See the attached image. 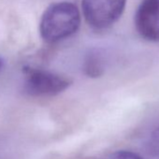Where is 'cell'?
I'll use <instances>...</instances> for the list:
<instances>
[{"mask_svg": "<svg viewBox=\"0 0 159 159\" xmlns=\"http://www.w3.org/2000/svg\"><path fill=\"white\" fill-rule=\"evenodd\" d=\"M135 26L144 39L159 42V0H142L135 14Z\"/></svg>", "mask_w": 159, "mask_h": 159, "instance_id": "277c9868", "label": "cell"}, {"mask_svg": "<svg viewBox=\"0 0 159 159\" xmlns=\"http://www.w3.org/2000/svg\"><path fill=\"white\" fill-rule=\"evenodd\" d=\"M24 90L35 98L54 97L66 90L71 81L62 75L35 67H25Z\"/></svg>", "mask_w": 159, "mask_h": 159, "instance_id": "7a4b0ae2", "label": "cell"}, {"mask_svg": "<svg viewBox=\"0 0 159 159\" xmlns=\"http://www.w3.org/2000/svg\"><path fill=\"white\" fill-rule=\"evenodd\" d=\"M84 73L91 78H98L103 75L105 70L104 60L98 52L88 54L84 65Z\"/></svg>", "mask_w": 159, "mask_h": 159, "instance_id": "5b68a950", "label": "cell"}, {"mask_svg": "<svg viewBox=\"0 0 159 159\" xmlns=\"http://www.w3.org/2000/svg\"><path fill=\"white\" fill-rule=\"evenodd\" d=\"M127 0H82L86 24L95 30L112 26L123 15Z\"/></svg>", "mask_w": 159, "mask_h": 159, "instance_id": "3957f363", "label": "cell"}, {"mask_svg": "<svg viewBox=\"0 0 159 159\" xmlns=\"http://www.w3.org/2000/svg\"><path fill=\"white\" fill-rule=\"evenodd\" d=\"M147 150L151 155L159 157V125L151 134L147 141Z\"/></svg>", "mask_w": 159, "mask_h": 159, "instance_id": "8992f818", "label": "cell"}, {"mask_svg": "<svg viewBox=\"0 0 159 159\" xmlns=\"http://www.w3.org/2000/svg\"><path fill=\"white\" fill-rule=\"evenodd\" d=\"M81 21V13L75 4L67 1L52 3L41 15L40 37L48 43L60 42L78 32Z\"/></svg>", "mask_w": 159, "mask_h": 159, "instance_id": "6da1fadb", "label": "cell"}, {"mask_svg": "<svg viewBox=\"0 0 159 159\" xmlns=\"http://www.w3.org/2000/svg\"><path fill=\"white\" fill-rule=\"evenodd\" d=\"M107 159H143V158L136 152L122 150L111 153Z\"/></svg>", "mask_w": 159, "mask_h": 159, "instance_id": "52a82bcc", "label": "cell"}, {"mask_svg": "<svg viewBox=\"0 0 159 159\" xmlns=\"http://www.w3.org/2000/svg\"><path fill=\"white\" fill-rule=\"evenodd\" d=\"M4 65H5V61L2 57H0V72H1V70L3 69L4 67Z\"/></svg>", "mask_w": 159, "mask_h": 159, "instance_id": "ba28073f", "label": "cell"}]
</instances>
